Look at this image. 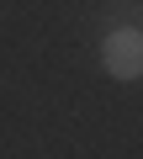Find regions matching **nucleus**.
<instances>
[{"instance_id": "f257e3e1", "label": "nucleus", "mask_w": 143, "mask_h": 159, "mask_svg": "<svg viewBox=\"0 0 143 159\" xmlns=\"http://www.w3.org/2000/svg\"><path fill=\"white\" fill-rule=\"evenodd\" d=\"M101 64L111 80H143V32L138 27H117L101 43Z\"/></svg>"}]
</instances>
